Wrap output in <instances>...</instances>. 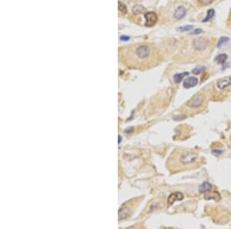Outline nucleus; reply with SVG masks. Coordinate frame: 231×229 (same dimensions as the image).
Returning a JSON list of instances; mask_svg holds the SVG:
<instances>
[{
	"label": "nucleus",
	"mask_w": 231,
	"mask_h": 229,
	"mask_svg": "<svg viewBox=\"0 0 231 229\" xmlns=\"http://www.w3.org/2000/svg\"><path fill=\"white\" fill-rule=\"evenodd\" d=\"M230 86H231V76H225L221 78L216 83V87L220 90L227 88Z\"/></svg>",
	"instance_id": "nucleus-6"
},
{
	"label": "nucleus",
	"mask_w": 231,
	"mask_h": 229,
	"mask_svg": "<svg viewBox=\"0 0 231 229\" xmlns=\"http://www.w3.org/2000/svg\"><path fill=\"white\" fill-rule=\"evenodd\" d=\"M203 103V98L201 95L194 96L190 101L187 103V106L192 109L199 108L200 106H202Z\"/></svg>",
	"instance_id": "nucleus-4"
},
{
	"label": "nucleus",
	"mask_w": 231,
	"mask_h": 229,
	"mask_svg": "<svg viewBox=\"0 0 231 229\" xmlns=\"http://www.w3.org/2000/svg\"><path fill=\"white\" fill-rule=\"evenodd\" d=\"M212 188H213L212 184L210 183H209V182L206 181L203 182L202 184H200V186L198 188V190L199 192L201 193V194H206V193L211 191Z\"/></svg>",
	"instance_id": "nucleus-10"
},
{
	"label": "nucleus",
	"mask_w": 231,
	"mask_h": 229,
	"mask_svg": "<svg viewBox=\"0 0 231 229\" xmlns=\"http://www.w3.org/2000/svg\"><path fill=\"white\" fill-rule=\"evenodd\" d=\"M205 69H206V67H203V66H201V67H197L193 69L192 73L193 74H195V75H199V74H203V72L205 71Z\"/></svg>",
	"instance_id": "nucleus-16"
},
{
	"label": "nucleus",
	"mask_w": 231,
	"mask_h": 229,
	"mask_svg": "<svg viewBox=\"0 0 231 229\" xmlns=\"http://www.w3.org/2000/svg\"><path fill=\"white\" fill-rule=\"evenodd\" d=\"M145 20H146V26H153L155 25V23L157 21V15L154 12H148L145 13Z\"/></svg>",
	"instance_id": "nucleus-5"
},
{
	"label": "nucleus",
	"mask_w": 231,
	"mask_h": 229,
	"mask_svg": "<svg viewBox=\"0 0 231 229\" xmlns=\"http://www.w3.org/2000/svg\"><path fill=\"white\" fill-rule=\"evenodd\" d=\"M184 195L179 191H177V192L172 193L170 196L168 197L167 199V202L169 204H173L174 202L177 201H181L184 199Z\"/></svg>",
	"instance_id": "nucleus-7"
},
{
	"label": "nucleus",
	"mask_w": 231,
	"mask_h": 229,
	"mask_svg": "<svg viewBox=\"0 0 231 229\" xmlns=\"http://www.w3.org/2000/svg\"><path fill=\"white\" fill-rule=\"evenodd\" d=\"M193 29V26H191V25H187V26L179 27V28H178V30H179L180 32H186V31L192 30Z\"/></svg>",
	"instance_id": "nucleus-19"
},
{
	"label": "nucleus",
	"mask_w": 231,
	"mask_h": 229,
	"mask_svg": "<svg viewBox=\"0 0 231 229\" xmlns=\"http://www.w3.org/2000/svg\"><path fill=\"white\" fill-rule=\"evenodd\" d=\"M197 154L194 152L192 151H186L184 152L181 154L180 158H179V161L183 164H190L194 162L195 160H197Z\"/></svg>",
	"instance_id": "nucleus-2"
},
{
	"label": "nucleus",
	"mask_w": 231,
	"mask_h": 229,
	"mask_svg": "<svg viewBox=\"0 0 231 229\" xmlns=\"http://www.w3.org/2000/svg\"><path fill=\"white\" fill-rule=\"evenodd\" d=\"M214 14H215V11H214V9H209L207 12V16L204 18V20H203V22H208V21H209V20H211L212 18L214 17Z\"/></svg>",
	"instance_id": "nucleus-18"
},
{
	"label": "nucleus",
	"mask_w": 231,
	"mask_h": 229,
	"mask_svg": "<svg viewBox=\"0 0 231 229\" xmlns=\"http://www.w3.org/2000/svg\"><path fill=\"white\" fill-rule=\"evenodd\" d=\"M197 84H198V79L194 76H190L186 78L184 82V87L187 89L196 87Z\"/></svg>",
	"instance_id": "nucleus-8"
},
{
	"label": "nucleus",
	"mask_w": 231,
	"mask_h": 229,
	"mask_svg": "<svg viewBox=\"0 0 231 229\" xmlns=\"http://www.w3.org/2000/svg\"><path fill=\"white\" fill-rule=\"evenodd\" d=\"M188 73H183V74H177L174 75V76H173V80H174V81H175V83H179L181 82L182 80H183V79H184L185 76H186L188 75Z\"/></svg>",
	"instance_id": "nucleus-12"
},
{
	"label": "nucleus",
	"mask_w": 231,
	"mask_h": 229,
	"mask_svg": "<svg viewBox=\"0 0 231 229\" xmlns=\"http://www.w3.org/2000/svg\"><path fill=\"white\" fill-rule=\"evenodd\" d=\"M186 9L184 6H179L176 9L175 13H174V18L176 20H181L186 15Z\"/></svg>",
	"instance_id": "nucleus-9"
},
{
	"label": "nucleus",
	"mask_w": 231,
	"mask_h": 229,
	"mask_svg": "<svg viewBox=\"0 0 231 229\" xmlns=\"http://www.w3.org/2000/svg\"><path fill=\"white\" fill-rule=\"evenodd\" d=\"M151 48L147 45H140L135 49V55L140 60H145L151 54Z\"/></svg>",
	"instance_id": "nucleus-1"
},
{
	"label": "nucleus",
	"mask_w": 231,
	"mask_h": 229,
	"mask_svg": "<svg viewBox=\"0 0 231 229\" xmlns=\"http://www.w3.org/2000/svg\"><path fill=\"white\" fill-rule=\"evenodd\" d=\"M217 197H220V195H219L217 192H213L212 193V195H210V194L208 192V193H206L204 197H205L206 200H209V199H215L216 201H217V200H218V199L216 198Z\"/></svg>",
	"instance_id": "nucleus-15"
},
{
	"label": "nucleus",
	"mask_w": 231,
	"mask_h": 229,
	"mask_svg": "<svg viewBox=\"0 0 231 229\" xmlns=\"http://www.w3.org/2000/svg\"><path fill=\"white\" fill-rule=\"evenodd\" d=\"M230 41V38L229 37L227 36H223L221 37L220 39H219L218 43H217V45H216V47L217 48H221L223 45H225L226 43H227L228 42Z\"/></svg>",
	"instance_id": "nucleus-14"
},
{
	"label": "nucleus",
	"mask_w": 231,
	"mask_h": 229,
	"mask_svg": "<svg viewBox=\"0 0 231 229\" xmlns=\"http://www.w3.org/2000/svg\"><path fill=\"white\" fill-rule=\"evenodd\" d=\"M119 10L123 13H127V9L126 7L123 3H122L121 2H119Z\"/></svg>",
	"instance_id": "nucleus-20"
},
{
	"label": "nucleus",
	"mask_w": 231,
	"mask_h": 229,
	"mask_svg": "<svg viewBox=\"0 0 231 229\" xmlns=\"http://www.w3.org/2000/svg\"><path fill=\"white\" fill-rule=\"evenodd\" d=\"M203 33V29H197L194 30V32H193L191 34L197 35V34H200V33Z\"/></svg>",
	"instance_id": "nucleus-23"
},
{
	"label": "nucleus",
	"mask_w": 231,
	"mask_h": 229,
	"mask_svg": "<svg viewBox=\"0 0 231 229\" xmlns=\"http://www.w3.org/2000/svg\"><path fill=\"white\" fill-rule=\"evenodd\" d=\"M208 43H208L207 39L203 38V37H199V38H197L193 40V46L195 50H203L207 47Z\"/></svg>",
	"instance_id": "nucleus-3"
},
{
	"label": "nucleus",
	"mask_w": 231,
	"mask_h": 229,
	"mask_svg": "<svg viewBox=\"0 0 231 229\" xmlns=\"http://www.w3.org/2000/svg\"><path fill=\"white\" fill-rule=\"evenodd\" d=\"M143 10H144V8H143V6H140V5H136V6H135L133 8V13L134 14H136V15H138V14L142 13L143 12Z\"/></svg>",
	"instance_id": "nucleus-17"
},
{
	"label": "nucleus",
	"mask_w": 231,
	"mask_h": 229,
	"mask_svg": "<svg viewBox=\"0 0 231 229\" xmlns=\"http://www.w3.org/2000/svg\"><path fill=\"white\" fill-rule=\"evenodd\" d=\"M227 60V55L225 53H222V54H219L218 56H216L215 58V61L219 64H223L226 62V60Z\"/></svg>",
	"instance_id": "nucleus-11"
},
{
	"label": "nucleus",
	"mask_w": 231,
	"mask_h": 229,
	"mask_svg": "<svg viewBox=\"0 0 231 229\" xmlns=\"http://www.w3.org/2000/svg\"><path fill=\"white\" fill-rule=\"evenodd\" d=\"M212 153H214V155H220V154H222V153H223V151H221V150L216 149V150H213V151H212Z\"/></svg>",
	"instance_id": "nucleus-22"
},
{
	"label": "nucleus",
	"mask_w": 231,
	"mask_h": 229,
	"mask_svg": "<svg viewBox=\"0 0 231 229\" xmlns=\"http://www.w3.org/2000/svg\"><path fill=\"white\" fill-rule=\"evenodd\" d=\"M130 211L128 207H125V208H121L119 211V218L120 219H123V218H126V217L130 214Z\"/></svg>",
	"instance_id": "nucleus-13"
},
{
	"label": "nucleus",
	"mask_w": 231,
	"mask_h": 229,
	"mask_svg": "<svg viewBox=\"0 0 231 229\" xmlns=\"http://www.w3.org/2000/svg\"><path fill=\"white\" fill-rule=\"evenodd\" d=\"M198 2L203 6H208L214 2V0H198Z\"/></svg>",
	"instance_id": "nucleus-21"
}]
</instances>
